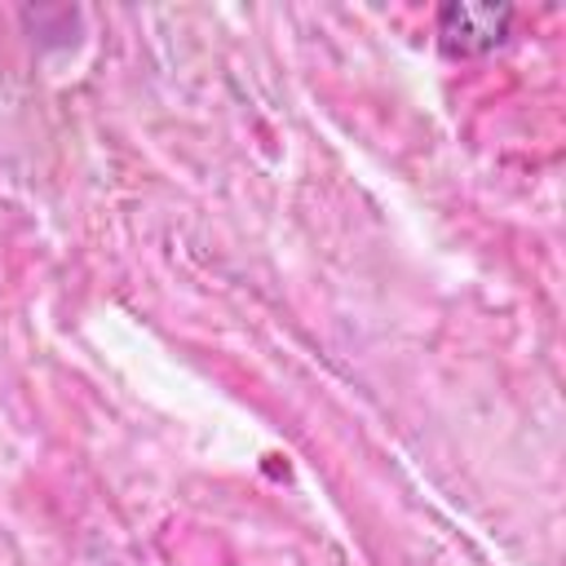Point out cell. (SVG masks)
Instances as JSON below:
<instances>
[{"label":"cell","instance_id":"6da1fadb","mask_svg":"<svg viewBox=\"0 0 566 566\" xmlns=\"http://www.w3.org/2000/svg\"><path fill=\"white\" fill-rule=\"evenodd\" d=\"M513 31V4L491 0H451L438 9V44L451 57H482L500 49Z\"/></svg>","mask_w":566,"mask_h":566}]
</instances>
